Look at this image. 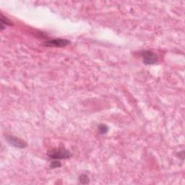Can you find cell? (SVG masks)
<instances>
[{"mask_svg":"<svg viewBox=\"0 0 185 185\" xmlns=\"http://www.w3.org/2000/svg\"><path fill=\"white\" fill-rule=\"evenodd\" d=\"M48 155L52 159H67L70 157L71 153L64 148H59L51 150Z\"/></svg>","mask_w":185,"mask_h":185,"instance_id":"cell-1","label":"cell"},{"mask_svg":"<svg viewBox=\"0 0 185 185\" xmlns=\"http://www.w3.org/2000/svg\"><path fill=\"white\" fill-rule=\"evenodd\" d=\"M141 56L143 57V62L146 64H153L157 62L158 57L156 54L150 51H143L141 52Z\"/></svg>","mask_w":185,"mask_h":185,"instance_id":"cell-2","label":"cell"},{"mask_svg":"<svg viewBox=\"0 0 185 185\" xmlns=\"http://www.w3.org/2000/svg\"><path fill=\"white\" fill-rule=\"evenodd\" d=\"M6 140H7V142L10 145L14 146V147L18 148H25L26 146H27V144H26L23 140H22L18 137H16L15 136H6Z\"/></svg>","mask_w":185,"mask_h":185,"instance_id":"cell-3","label":"cell"},{"mask_svg":"<svg viewBox=\"0 0 185 185\" xmlns=\"http://www.w3.org/2000/svg\"><path fill=\"white\" fill-rule=\"evenodd\" d=\"M70 44V41L66 39H61V38H56L47 40L44 43V45L46 46H54V47H63Z\"/></svg>","mask_w":185,"mask_h":185,"instance_id":"cell-4","label":"cell"},{"mask_svg":"<svg viewBox=\"0 0 185 185\" xmlns=\"http://www.w3.org/2000/svg\"><path fill=\"white\" fill-rule=\"evenodd\" d=\"M98 131L101 134H106L109 131V127L105 125H100L98 127Z\"/></svg>","mask_w":185,"mask_h":185,"instance_id":"cell-5","label":"cell"},{"mask_svg":"<svg viewBox=\"0 0 185 185\" xmlns=\"http://www.w3.org/2000/svg\"><path fill=\"white\" fill-rule=\"evenodd\" d=\"M80 182L81 184H88V183H89L88 176L85 175V174H83L80 177Z\"/></svg>","mask_w":185,"mask_h":185,"instance_id":"cell-6","label":"cell"},{"mask_svg":"<svg viewBox=\"0 0 185 185\" xmlns=\"http://www.w3.org/2000/svg\"><path fill=\"white\" fill-rule=\"evenodd\" d=\"M1 23H2V25H3V24H5V25H11V23H10V20H7V18H5V17H3L2 15V17H1Z\"/></svg>","mask_w":185,"mask_h":185,"instance_id":"cell-7","label":"cell"},{"mask_svg":"<svg viewBox=\"0 0 185 185\" xmlns=\"http://www.w3.org/2000/svg\"><path fill=\"white\" fill-rule=\"evenodd\" d=\"M51 168H58L61 166V164L59 161H53L52 164H51Z\"/></svg>","mask_w":185,"mask_h":185,"instance_id":"cell-8","label":"cell"}]
</instances>
